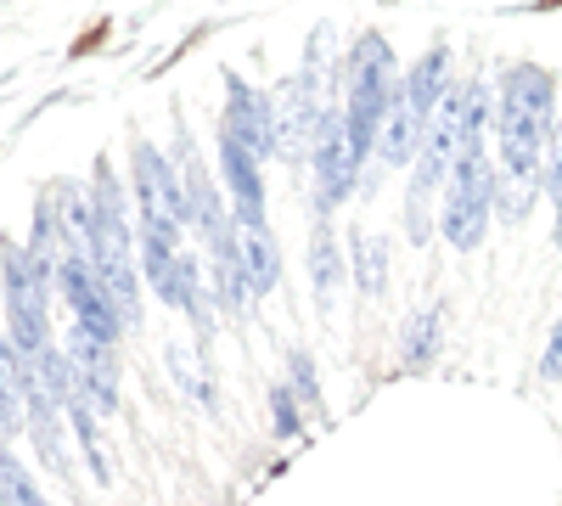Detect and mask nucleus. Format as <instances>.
I'll return each mask as SVG.
<instances>
[{
	"mask_svg": "<svg viewBox=\"0 0 562 506\" xmlns=\"http://www.w3.org/2000/svg\"><path fill=\"white\" fill-rule=\"evenodd\" d=\"M551 102H557V79L546 68H535V63L506 68V79H501V164L518 180H540L546 142L557 135Z\"/></svg>",
	"mask_w": 562,
	"mask_h": 506,
	"instance_id": "f257e3e1",
	"label": "nucleus"
},
{
	"mask_svg": "<svg viewBox=\"0 0 562 506\" xmlns=\"http://www.w3.org/2000/svg\"><path fill=\"white\" fill-rule=\"evenodd\" d=\"M90 209H97V276L102 293L119 310L124 327L140 321V293H135V259H130V225H124V187L113 180L108 164H97V187H90Z\"/></svg>",
	"mask_w": 562,
	"mask_h": 506,
	"instance_id": "f03ea898",
	"label": "nucleus"
},
{
	"mask_svg": "<svg viewBox=\"0 0 562 506\" xmlns=\"http://www.w3.org/2000/svg\"><path fill=\"white\" fill-rule=\"evenodd\" d=\"M394 97H400V85H394V52H389V40L383 34H360L355 57H349V108H344L355 158H366L371 147H378Z\"/></svg>",
	"mask_w": 562,
	"mask_h": 506,
	"instance_id": "7ed1b4c3",
	"label": "nucleus"
},
{
	"mask_svg": "<svg viewBox=\"0 0 562 506\" xmlns=\"http://www.w3.org/2000/svg\"><path fill=\"white\" fill-rule=\"evenodd\" d=\"M130 164H135V198H140V220H147V232L180 243V232L192 225V192H186V180L147 142L130 147Z\"/></svg>",
	"mask_w": 562,
	"mask_h": 506,
	"instance_id": "20e7f679",
	"label": "nucleus"
},
{
	"mask_svg": "<svg viewBox=\"0 0 562 506\" xmlns=\"http://www.w3.org/2000/svg\"><path fill=\"white\" fill-rule=\"evenodd\" d=\"M490 203H495V180H490V158L473 153L461 158L450 175V192H445V214H439V232L450 248H479L490 232Z\"/></svg>",
	"mask_w": 562,
	"mask_h": 506,
	"instance_id": "39448f33",
	"label": "nucleus"
},
{
	"mask_svg": "<svg viewBox=\"0 0 562 506\" xmlns=\"http://www.w3.org/2000/svg\"><path fill=\"white\" fill-rule=\"evenodd\" d=\"M0 282H7V315H12V344L23 349V355H40L45 344V288L40 282V270L29 265V254L23 248H0Z\"/></svg>",
	"mask_w": 562,
	"mask_h": 506,
	"instance_id": "423d86ee",
	"label": "nucleus"
},
{
	"mask_svg": "<svg viewBox=\"0 0 562 506\" xmlns=\"http://www.w3.org/2000/svg\"><path fill=\"white\" fill-rule=\"evenodd\" d=\"M360 175V158H355V142H349V124L344 113H321L315 119V203L333 209L349 198Z\"/></svg>",
	"mask_w": 562,
	"mask_h": 506,
	"instance_id": "0eeeda50",
	"label": "nucleus"
},
{
	"mask_svg": "<svg viewBox=\"0 0 562 506\" xmlns=\"http://www.w3.org/2000/svg\"><path fill=\"white\" fill-rule=\"evenodd\" d=\"M140 259H147V282L158 288V299H164L169 310L203 321V304H198V276H192V265L180 259V243H169V237L147 232V237H140Z\"/></svg>",
	"mask_w": 562,
	"mask_h": 506,
	"instance_id": "6e6552de",
	"label": "nucleus"
},
{
	"mask_svg": "<svg viewBox=\"0 0 562 506\" xmlns=\"http://www.w3.org/2000/svg\"><path fill=\"white\" fill-rule=\"evenodd\" d=\"M276 124L281 119L270 113V97H259V90L243 85V79L225 85V135H237L254 158H270L281 147V130Z\"/></svg>",
	"mask_w": 562,
	"mask_h": 506,
	"instance_id": "1a4fd4ad",
	"label": "nucleus"
},
{
	"mask_svg": "<svg viewBox=\"0 0 562 506\" xmlns=\"http://www.w3.org/2000/svg\"><path fill=\"white\" fill-rule=\"evenodd\" d=\"M68 366H74L79 389L90 394V405H97V417L119 411V355H113V344H102V338H90L85 327H74Z\"/></svg>",
	"mask_w": 562,
	"mask_h": 506,
	"instance_id": "9d476101",
	"label": "nucleus"
},
{
	"mask_svg": "<svg viewBox=\"0 0 562 506\" xmlns=\"http://www.w3.org/2000/svg\"><path fill=\"white\" fill-rule=\"evenodd\" d=\"M237 254H243V270H248L254 293H270L276 276H281V254L270 243L265 214H237Z\"/></svg>",
	"mask_w": 562,
	"mask_h": 506,
	"instance_id": "9b49d317",
	"label": "nucleus"
},
{
	"mask_svg": "<svg viewBox=\"0 0 562 506\" xmlns=\"http://www.w3.org/2000/svg\"><path fill=\"white\" fill-rule=\"evenodd\" d=\"M220 169L225 187L237 198V214H265V180H259V158L237 142V135H220Z\"/></svg>",
	"mask_w": 562,
	"mask_h": 506,
	"instance_id": "f8f14e48",
	"label": "nucleus"
},
{
	"mask_svg": "<svg viewBox=\"0 0 562 506\" xmlns=\"http://www.w3.org/2000/svg\"><path fill=\"white\" fill-rule=\"evenodd\" d=\"M422 135H428V119H422V113L405 102V90H400L394 108H389V119H383V135H378V153H383V164H394V169L416 164V153H422Z\"/></svg>",
	"mask_w": 562,
	"mask_h": 506,
	"instance_id": "ddd939ff",
	"label": "nucleus"
},
{
	"mask_svg": "<svg viewBox=\"0 0 562 506\" xmlns=\"http://www.w3.org/2000/svg\"><path fill=\"white\" fill-rule=\"evenodd\" d=\"M445 90H450V52H445V45H434V52L405 74V102H411L422 119H434V113L445 108Z\"/></svg>",
	"mask_w": 562,
	"mask_h": 506,
	"instance_id": "4468645a",
	"label": "nucleus"
},
{
	"mask_svg": "<svg viewBox=\"0 0 562 506\" xmlns=\"http://www.w3.org/2000/svg\"><path fill=\"white\" fill-rule=\"evenodd\" d=\"M29 417V405H23V349L12 338H0V439L18 434Z\"/></svg>",
	"mask_w": 562,
	"mask_h": 506,
	"instance_id": "2eb2a0df",
	"label": "nucleus"
},
{
	"mask_svg": "<svg viewBox=\"0 0 562 506\" xmlns=\"http://www.w3.org/2000/svg\"><path fill=\"white\" fill-rule=\"evenodd\" d=\"M439 333H445V304H428V310L416 315V327L405 333V366H416V372H422V366L439 355Z\"/></svg>",
	"mask_w": 562,
	"mask_h": 506,
	"instance_id": "dca6fc26",
	"label": "nucleus"
},
{
	"mask_svg": "<svg viewBox=\"0 0 562 506\" xmlns=\"http://www.w3.org/2000/svg\"><path fill=\"white\" fill-rule=\"evenodd\" d=\"M0 501H7V506H45L40 490H34V479L23 473V462H18L12 450H0Z\"/></svg>",
	"mask_w": 562,
	"mask_h": 506,
	"instance_id": "f3484780",
	"label": "nucleus"
},
{
	"mask_svg": "<svg viewBox=\"0 0 562 506\" xmlns=\"http://www.w3.org/2000/svg\"><path fill=\"white\" fill-rule=\"evenodd\" d=\"M310 265H315V293L321 299H333V282H338V259H333V237H315L310 243Z\"/></svg>",
	"mask_w": 562,
	"mask_h": 506,
	"instance_id": "a211bd4d",
	"label": "nucleus"
},
{
	"mask_svg": "<svg viewBox=\"0 0 562 506\" xmlns=\"http://www.w3.org/2000/svg\"><path fill=\"white\" fill-rule=\"evenodd\" d=\"M360 288L366 293H383V243H360Z\"/></svg>",
	"mask_w": 562,
	"mask_h": 506,
	"instance_id": "6ab92c4d",
	"label": "nucleus"
},
{
	"mask_svg": "<svg viewBox=\"0 0 562 506\" xmlns=\"http://www.w3.org/2000/svg\"><path fill=\"white\" fill-rule=\"evenodd\" d=\"M540 378H562V321H557V333H551V344L540 355Z\"/></svg>",
	"mask_w": 562,
	"mask_h": 506,
	"instance_id": "aec40b11",
	"label": "nucleus"
},
{
	"mask_svg": "<svg viewBox=\"0 0 562 506\" xmlns=\"http://www.w3.org/2000/svg\"><path fill=\"white\" fill-rule=\"evenodd\" d=\"M276 428L293 434V400H288V394H276Z\"/></svg>",
	"mask_w": 562,
	"mask_h": 506,
	"instance_id": "412c9836",
	"label": "nucleus"
},
{
	"mask_svg": "<svg viewBox=\"0 0 562 506\" xmlns=\"http://www.w3.org/2000/svg\"><path fill=\"white\" fill-rule=\"evenodd\" d=\"M546 187L562 198V124H557V158H551V180H546Z\"/></svg>",
	"mask_w": 562,
	"mask_h": 506,
	"instance_id": "4be33fe9",
	"label": "nucleus"
},
{
	"mask_svg": "<svg viewBox=\"0 0 562 506\" xmlns=\"http://www.w3.org/2000/svg\"><path fill=\"white\" fill-rule=\"evenodd\" d=\"M557 248H562V198H557Z\"/></svg>",
	"mask_w": 562,
	"mask_h": 506,
	"instance_id": "5701e85b",
	"label": "nucleus"
},
{
	"mask_svg": "<svg viewBox=\"0 0 562 506\" xmlns=\"http://www.w3.org/2000/svg\"><path fill=\"white\" fill-rule=\"evenodd\" d=\"M0 506H7V501H0Z\"/></svg>",
	"mask_w": 562,
	"mask_h": 506,
	"instance_id": "b1692460",
	"label": "nucleus"
}]
</instances>
